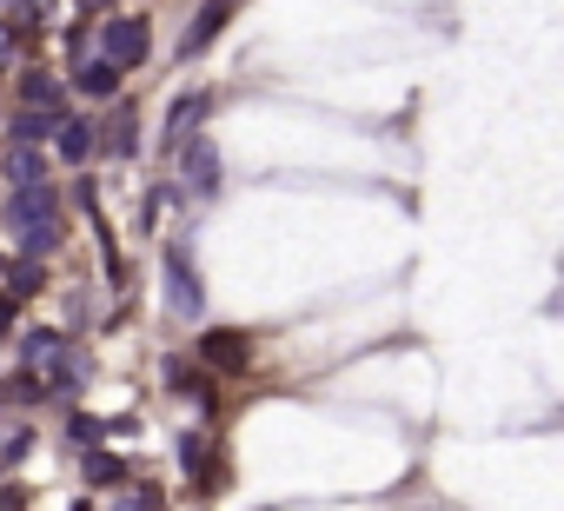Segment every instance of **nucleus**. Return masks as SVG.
<instances>
[{
	"instance_id": "obj_20",
	"label": "nucleus",
	"mask_w": 564,
	"mask_h": 511,
	"mask_svg": "<svg viewBox=\"0 0 564 511\" xmlns=\"http://www.w3.org/2000/svg\"><path fill=\"white\" fill-rule=\"evenodd\" d=\"M28 452H34V438H28V432H14V438H8V452H0V458H8V465H21Z\"/></svg>"
},
{
	"instance_id": "obj_12",
	"label": "nucleus",
	"mask_w": 564,
	"mask_h": 511,
	"mask_svg": "<svg viewBox=\"0 0 564 511\" xmlns=\"http://www.w3.org/2000/svg\"><path fill=\"white\" fill-rule=\"evenodd\" d=\"M94 146H100V127H94V120H74V113H67V127H61V153H67V160H87Z\"/></svg>"
},
{
	"instance_id": "obj_13",
	"label": "nucleus",
	"mask_w": 564,
	"mask_h": 511,
	"mask_svg": "<svg viewBox=\"0 0 564 511\" xmlns=\"http://www.w3.org/2000/svg\"><path fill=\"white\" fill-rule=\"evenodd\" d=\"M47 399V379L41 372H21V379H0V405H41Z\"/></svg>"
},
{
	"instance_id": "obj_18",
	"label": "nucleus",
	"mask_w": 564,
	"mask_h": 511,
	"mask_svg": "<svg viewBox=\"0 0 564 511\" xmlns=\"http://www.w3.org/2000/svg\"><path fill=\"white\" fill-rule=\"evenodd\" d=\"M47 280H41V267H8V300H34Z\"/></svg>"
},
{
	"instance_id": "obj_21",
	"label": "nucleus",
	"mask_w": 564,
	"mask_h": 511,
	"mask_svg": "<svg viewBox=\"0 0 564 511\" xmlns=\"http://www.w3.org/2000/svg\"><path fill=\"white\" fill-rule=\"evenodd\" d=\"M113 511H160V498H153V491H133V498H120Z\"/></svg>"
},
{
	"instance_id": "obj_22",
	"label": "nucleus",
	"mask_w": 564,
	"mask_h": 511,
	"mask_svg": "<svg viewBox=\"0 0 564 511\" xmlns=\"http://www.w3.org/2000/svg\"><path fill=\"white\" fill-rule=\"evenodd\" d=\"M8 326H14V306H8V300H0V333H8Z\"/></svg>"
},
{
	"instance_id": "obj_6",
	"label": "nucleus",
	"mask_w": 564,
	"mask_h": 511,
	"mask_svg": "<svg viewBox=\"0 0 564 511\" xmlns=\"http://www.w3.org/2000/svg\"><path fill=\"white\" fill-rule=\"evenodd\" d=\"M199 359H206L213 372H246V366H252V339H246L239 326H213V333L199 339Z\"/></svg>"
},
{
	"instance_id": "obj_16",
	"label": "nucleus",
	"mask_w": 564,
	"mask_h": 511,
	"mask_svg": "<svg viewBox=\"0 0 564 511\" xmlns=\"http://www.w3.org/2000/svg\"><path fill=\"white\" fill-rule=\"evenodd\" d=\"M180 465H186V478H199V485L213 478V452H206V438H199V432H186V438H180Z\"/></svg>"
},
{
	"instance_id": "obj_17",
	"label": "nucleus",
	"mask_w": 564,
	"mask_h": 511,
	"mask_svg": "<svg viewBox=\"0 0 564 511\" xmlns=\"http://www.w3.org/2000/svg\"><path fill=\"white\" fill-rule=\"evenodd\" d=\"M133 127H140V120H133V113H120V120H107V140H100V146H107V153H120V160H127V153H133V146H140V133H133Z\"/></svg>"
},
{
	"instance_id": "obj_2",
	"label": "nucleus",
	"mask_w": 564,
	"mask_h": 511,
	"mask_svg": "<svg viewBox=\"0 0 564 511\" xmlns=\"http://www.w3.org/2000/svg\"><path fill=\"white\" fill-rule=\"evenodd\" d=\"M21 359H28V372H41L54 392H80V379H87V359H80L61 333H28V339H21Z\"/></svg>"
},
{
	"instance_id": "obj_15",
	"label": "nucleus",
	"mask_w": 564,
	"mask_h": 511,
	"mask_svg": "<svg viewBox=\"0 0 564 511\" xmlns=\"http://www.w3.org/2000/svg\"><path fill=\"white\" fill-rule=\"evenodd\" d=\"M21 100H28V107H47V113H67V100H61V87H54L47 74H28V80H21Z\"/></svg>"
},
{
	"instance_id": "obj_7",
	"label": "nucleus",
	"mask_w": 564,
	"mask_h": 511,
	"mask_svg": "<svg viewBox=\"0 0 564 511\" xmlns=\"http://www.w3.org/2000/svg\"><path fill=\"white\" fill-rule=\"evenodd\" d=\"M61 127H67V113H47V107H21L14 113V146H41V140H61Z\"/></svg>"
},
{
	"instance_id": "obj_1",
	"label": "nucleus",
	"mask_w": 564,
	"mask_h": 511,
	"mask_svg": "<svg viewBox=\"0 0 564 511\" xmlns=\"http://www.w3.org/2000/svg\"><path fill=\"white\" fill-rule=\"evenodd\" d=\"M8 219L21 226V246L28 252H54L61 246V199H54V186H14Z\"/></svg>"
},
{
	"instance_id": "obj_3",
	"label": "nucleus",
	"mask_w": 564,
	"mask_h": 511,
	"mask_svg": "<svg viewBox=\"0 0 564 511\" xmlns=\"http://www.w3.org/2000/svg\"><path fill=\"white\" fill-rule=\"evenodd\" d=\"M166 306L180 319H199L206 313V286H199V267L186 260V246H166Z\"/></svg>"
},
{
	"instance_id": "obj_4",
	"label": "nucleus",
	"mask_w": 564,
	"mask_h": 511,
	"mask_svg": "<svg viewBox=\"0 0 564 511\" xmlns=\"http://www.w3.org/2000/svg\"><path fill=\"white\" fill-rule=\"evenodd\" d=\"M147 47H153L147 21H133V14H113V21H100V54H107L113 67H140V61H147Z\"/></svg>"
},
{
	"instance_id": "obj_10",
	"label": "nucleus",
	"mask_w": 564,
	"mask_h": 511,
	"mask_svg": "<svg viewBox=\"0 0 564 511\" xmlns=\"http://www.w3.org/2000/svg\"><path fill=\"white\" fill-rule=\"evenodd\" d=\"M166 385H173L180 399H199V405H213V379H206V372H193L186 359H166Z\"/></svg>"
},
{
	"instance_id": "obj_8",
	"label": "nucleus",
	"mask_w": 564,
	"mask_h": 511,
	"mask_svg": "<svg viewBox=\"0 0 564 511\" xmlns=\"http://www.w3.org/2000/svg\"><path fill=\"white\" fill-rule=\"evenodd\" d=\"M226 21H232V0H206V8H199V14H193V28H186V41H180V54H186V61H193V54H199V47H213V34H219V28H226Z\"/></svg>"
},
{
	"instance_id": "obj_23",
	"label": "nucleus",
	"mask_w": 564,
	"mask_h": 511,
	"mask_svg": "<svg viewBox=\"0 0 564 511\" xmlns=\"http://www.w3.org/2000/svg\"><path fill=\"white\" fill-rule=\"evenodd\" d=\"M0 280H8V260H0Z\"/></svg>"
},
{
	"instance_id": "obj_14",
	"label": "nucleus",
	"mask_w": 564,
	"mask_h": 511,
	"mask_svg": "<svg viewBox=\"0 0 564 511\" xmlns=\"http://www.w3.org/2000/svg\"><path fill=\"white\" fill-rule=\"evenodd\" d=\"M199 120H206V94H186V100H173V127H166V133H173V140L186 146Z\"/></svg>"
},
{
	"instance_id": "obj_24",
	"label": "nucleus",
	"mask_w": 564,
	"mask_h": 511,
	"mask_svg": "<svg viewBox=\"0 0 564 511\" xmlns=\"http://www.w3.org/2000/svg\"><path fill=\"white\" fill-rule=\"evenodd\" d=\"M94 8H107V0H94Z\"/></svg>"
},
{
	"instance_id": "obj_11",
	"label": "nucleus",
	"mask_w": 564,
	"mask_h": 511,
	"mask_svg": "<svg viewBox=\"0 0 564 511\" xmlns=\"http://www.w3.org/2000/svg\"><path fill=\"white\" fill-rule=\"evenodd\" d=\"M8 180H14V186H47V160H41V146H14V153H8Z\"/></svg>"
},
{
	"instance_id": "obj_9",
	"label": "nucleus",
	"mask_w": 564,
	"mask_h": 511,
	"mask_svg": "<svg viewBox=\"0 0 564 511\" xmlns=\"http://www.w3.org/2000/svg\"><path fill=\"white\" fill-rule=\"evenodd\" d=\"M74 87H80L87 100H107V94L120 87V67H113L107 54H100V61H80V67H74Z\"/></svg>"
},
{
	"instance_id": "obj_5",
	"label": "nucleus",
	"mask_w": 564,
	"mask_h": 511,
	"mask_svg": "<svg viewBox=\"0 0 564 511\" xmlns=\"http://www.w3.org/2000/svg\"><path fill=\"white\" fill-rule=\"evenodd\" d=\"M180 173H186V186H193L199 199H213V193H219V146H213L206 133H193V140L180 146Z\"/></svg>"
},
{
	"instance_id": "obj_19",
	"label": "nucleus",
	"mask_w": 564,
	"mask_h": 511,
	"mask_svg": "<svg viewBox=\"0 0 564 511\" xmlns=\"http://www.w3.org/2000/svg\"><path fill=\"white\" fill-rule=\"evenodd\" d=\"M87 478H94V485H120V478H127V465H120L113 452H87Z\"/></svg>"
}]
</instances>
